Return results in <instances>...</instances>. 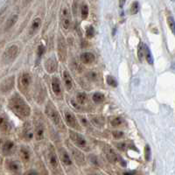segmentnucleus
I'll return each instance as SVG.
<instances>
[{"label":"nucleus","instance_id":"45","mask_svg":"<svg viewBox=\"0 0 175 175\" xmlns=\"http://www.w3.org/2000/svg\"><path fill=\"white\" fill-rule=\"evenodd\" d=\"M90 175H98V174H90Z\"/></svg>","mask_w":175,"mask_h":175},{"label":"nucleus","instance_id":"3","mask_svg":"<svg viewBox=\"0 0 175 175\" xmlns=\"http://www.w3.org/2000/svg\"><path fill=\"white\" fill-rule=\"evenodd\" d=\"M69 137H70L71 141L73 142L75 146L78 147V149H81L85 152H89L90 150L86 138L80 133L74 130H69Z\"/></svg>","mask_w":175,"mask_h":175},{"label":"nucleus","instance_id":"20","mask_svg":"<svg viewBox=\"0 0 175 175\" xmlns=\"http://www.w3.org/2000/svg\"><path fill=\"white\" fill-rule=\"evenodd\" d=\"M19 156L24 162H29L31 158V152L28 147L22 145L19 148Z\"/></svg>","mask_w":175,"mask_h":175},{"label":"nucleus","instance_id":"9","mask_svg":"<svg viewBox=\"0 0 175 175\" xmlns=\"http://www.w3.org/2000/svg\"><path fill=\"white\" fill-rule=\"evenodd\" d=\"M64 117H65L66 123H67V124L71 129H74V130H81V126H80L77 119L75 117V116L70 110L66 109L64 111Z\"/></svg>","mask_w":175,"mask_h":175},{"label":"nucleus","instance_id":"19","mask_svg":"<svg viewBox=\"0 0 175 175\" xmlns=\"http://www.w3.org/2000/svg\"><path fill=\"white\" fill-rule=\"evenodd\" d=\"M41 26V18H35L31 24V26L29 28L28 34L32 37L34 34H37Z\"/></svg>","mask_w":175,"mask_h":175},{"label":"nucleus","instance_id":"31","mask_svg":"<svg viewBox=\"0 0 175 175\" xmlns=\"http://www.w3.org/2000/svg\"><path fill=\"white\" fill-rule=\"evenodd\" d=\"M88 96L85 93H78L76 95V101L79 104H84L85 102H87Z\"/></svg>","mask_w":175,"mask_h":175},{"label":"nucleus","instance_id":"21","mask_svg":"<svg viewBox=\"0 0 175 175\" xmlns=\"http://www.w3.org/2000/svg\"><path fill=\"white\" fill-rule=\"evenodd\" d=\"M52 89L54 93L56 96H61L62 93V86H61V82L60 79L57 76H54L52 79Z\"/></svg>","mask_w":175,"mask_h":175},{"label":"nucleus","instance_id":"1","mask_svg":"<svg viewBox=\"0 0 175 175\" xmlns=\"http://www.w3.org/2000/svg\"><path fill=\"white\" fill-rule=\"evenodd\" d=\"M8 108L20 119H26L31 115V108L18 93H14L8 100Z\"/></svg>","mask_w":175,"mask_h":175},{"label":"nucleus","instance_id":"25","mask_svg":"<svg viewBox=\"0 0 175 175\" xmlns=\"http://www.w3.org/2000/svg\"><path fill=\"white\" fill-rule=\"evenodd\" d=\"M63 80H64V83H65L67 89L71 90L73 89V80H72L70 74L68 73L67 70H65L63 72Z\"/></svg>","mask_w":175,"mask_h":175},{"label":"nucleus","instance_id":"14","mask_svg":"<svg viewBox=\"0 0 175 175\" xmlns=\"http://www.w3.org/2000/svg\"><path fill=\"white\" fill-rule=\"evenodd\" d=\"M34 137L38 141H41L45 137V126L44 124L38 120L34 124Z\"/></svg>","mask_w":175,"mask_h":175},{"label":"nucleus","instance_id":"12","mask_svg":"<svg viewBox=\"0 0 175 175\" xmlns=\"http://www.w3.org/2000/svg\"><path fill=\"white\" fill-rule=\"evenodd\" d=\"M47 158L49 165L54 170H58L59 168V159L57 157V154L55 153V150L52 145L48 147V152H47Z\"/></svg>","mask_w":175,"mask_h":175},{"label":"nucleus","instance_id":"5","mask_svg":"<svg viewBox=\"0 0 175 175\" xmlns=\"http://www.w3.org/2000/svg\"><path fill=\"white\" fill-rule=\"evenodd\" d=\"M0 152L3 156H11L16 152L15 143L8 138L0 140Z\"/></svg>","mask_w":175,"mask_h":175},{"label":"nucleus","instance_id":"23","mask_svg":"<svg viewBox=\"0 0 175 175\" xmlns=\"http://www.w3.org/2000/svg\"><path fill=\"white\" fill-rule=\"evenodd\" d=\"M59 154H60V158L62 160V162L66 165H70L72 164L71 158L69 157L68 153H67V151L63 148H60L59 149Z\"/></svg>","mask_w":175,"mask_h":175},{"label":"nucleus","instance_id":"37","mask_svg":"<svg viewBox=\"0 0 175 175\" xmlns=\"http://www.w3.org/2000/svg\"><path fill=\"white\" fill-rule=\"evenodd\" d=\"M151 155H152V152H151V148L150 146L146 145L145 147V158L146 161H149L150 158H151Z\"/></svg>","mask_w":175,"mask_h":175},{"label":"nucleus","instance_id":"44","mask_svg":"<svg viewBox=\"0 0 175 175\" xmlns=\"http://www.w3.org/2000/svg\"><path fill=\"white\" fill-rule=\"evenodd\" d=\"M1 163H2V161H1V158H0V165H1Z\"/></svg>","mask_w":175,"mask_h":175},{"label":"nucleus","instance_id":"28","mask_svg":"<svg viewBox=\"0 0 175 175\" xmlns=\"http://www.w3.org/2000/svg\"><path fill=\"white\" fill-rule=\"evenodd\" d=\"M81 16H82V19H87L89 17V6L86 3H82V7H81Z\"/></svg>","mask_w":175,"mask_h":175},{"label":"nucleus","instance_id":"8","mask_svg":"<svg viewBox=\"0 0 175 175\" xmlns=\"http://www.w3.org/2000/svg\"><path fill=\"white\" fill-rule=\"evenodd\" d=\"M61 20H62V25L63 28L65 30H68L71 25V13L67 6H63L61 10Z\"/></svg>","mask_w":175,"mask_h":175},{"label":"nucleus","instance_id":"36","mask_svg":"<svg viewBox=\"0 0 175 175\" xmlns=\"http://www.w3.org/2000/svg\"><path fill=\"white\" fill-rule=\"evenodd\" d=\"M138 11H139V4H138V2L132 3L131 7H130V13L131 14H136V13H137Z\"/></svg>","mask_w":175,"mask_h":175},{"label":"nucleus","instance_id":"35","mask_svg":"<svg viewBox=\"0 0 175 175\" xmlns=\"http://www.w3.org/2000/svg\"><path fill=\"white\" fill-rule=\"evenodd\" d=\"M46 52V46L43 44H40L37 48V55L39 58H41Z\"/></svg>","mask_w":175,"mask_h":175},{"label":"nucleus","instance_id":"26","mask_svg":"<svg viewBox=\"0 0 175 175\" xmlns=\"http://www.w3.org/2000/svg\"><path fill=\"white\" fill-rule=\"evenodd\" d=\"M144 57H145L146 61L149 64H153V57L150 48L146 45H144Z\"/></svg>","mask_w":175,"mask_h":175},{"label":"nucleus","instance_id":"15","mask_svg":"<svg viewBox=\"0 0 175 175\" xmlns=\"http://www.w3.org/2000/svg\"><path fill=\"white\" fill-rule=\"evenodd\" d=\"M21 135L24 140L26 141H31L34 137V129L32 127L31 124L29 122L25 123L23 125L22 131H21Z\"/></svg>","mask_w":175,"mask_h":175},{"label":"nucleus","instance_id":"6","mask_svg":"<svg viewBox=\"0 0 175 175\" xmlns=\"http://www.w3.org/2000/svg\"><path fill=\"white\" fill-rule=\"evenodd\" d=\"M33 82L32 74L27 72H25L20 74L18 78V89L24 94H26L29 91L30 86Z\"/></svg>","mask_w":175,"mask_h":175},{"label":"nucleus","instance_id":"17","mask_svg":"<svg viewBox=\"0 0 175 175\" xmlns=\"http://www.w3.org/2000/svg\"><path fill=\"white\" fill-rule=\"evenodd\" d=\"M69 149L71 151V153H72V156L74 157V158L75 159V161L78 163L79 165H83L84 164V156L82 152H80L79 149L74 147L73 145H69Z\"/></svg>","mask_w":175,"mask_h":175},{"label":"nucleus","instance_id":"40","mask_svg":"<svg viewBox=\"0 0 175 175\" xmlns=\"http://www.w3.org/2000/svg\"><path fill=\"white\" fill-rule=\"evenodd\" d=\"M117 148H118L119 150L124 151V150H125V147H126V145H125V144H124V143H119V144L117 145Z\"/></svg>","mask_w":175,"mask_h":175},{"label":"nucleus","instance_id":"38","mask_svg":"<svg viewBox=\"0 0 175 175\" xmlns=\"http://www.w3.org/2000/svg\"><path fill=\"white\" fill-rule=\"evenodd\" d=\"M167 24L169 26V28L171 29V31L174 34V18L173 17H168L167 18Z\"/></svg>","mask_w":175,"mask_h":175},{"label":"nucleus","instance_id":"13","mask_svg":"<svg viewBox=\"0 0 175 175\" xmlns=\"http://www.w3.org/2000/svg\"><path fill=\"white\" fill-rule=\"evenodd\" d=\"M102 150H103V153L105 154V156L107 157L108 160L109 162H111V163H117V161H119V159L121 158L119 157L118 154L116 153L109 145H104L102 146Z\"/></svg>","mask_w":175,"mask_h":175},{"label":"nucleus","instance_id":"43","mask_svg":"<svg viewBox=\"0 0 175 175\" xmlns=\"http://www.w3.org/2000/svg\"><path fill=\"white\" fill-rule=\"evenodd\" d=\"M1 111H2V104L0 103V113H1Z\"/></svg>","mask_w":175,"mask_h":175},{"label":"nucleus","instance_id":"2","mask_svg":"<svg viewBox=\"0 0 175 175\" xmlns=\"http://www.w3.org/2000/svg\"><path fill=\"white\" fill-rule=\"evenodd\" d=\"M45 112L46 115L47 116V117L51 120L52 123L54 124L59 130H66L65 124H64V122L62 120L61 115L59 113V111L57 110V109L54 106V104L51 101H49V102H47V104L46 105Z\"/></svg>","mask_w":175,"mask_h":175},{"label":"nucleus","instance_id":"7","mask_svg":"<svg viewBox=\"0 0 175 175\" xmlns=\"http://www.w3.org/2000/svg\"><path fill=\"white\" fill-rule=\"evenodd\" d=\"M15 85V76L11 75L1 82L0 83V95H5L9 93L14 88Z\"/></svg>","mask_w":175,"mask_h":175},{"label":"nucleus","instance_id":"30","mask_svg":"<svg viewBox=\"0 0 175 175\" xmlns=\"http://www.w3.org/2000/svg\"><path fill=\"white\" fill-rule=\"evenodd\" d=\"M86 76L91 82H96L98 80V78H99L98 73L96 71H95V70H89V72H87Z\"/></svg>","mask_w":175,"mask_h":175},{"label":"nucleus","instance_id":"10","mask_svg":"<svg viewBox=\"0 0 175 175\" xmlns=\"http://www.w3.org/2000/svg\"><path fill=\"white\" fill-rule=\"evenodd\" d=\"M12 130V125L11 121L9 120V117L6 114L0 115V131L3 134H10Z\"/></svg>","mask_w":175,"mask_h":175},{"label":"nucleus","instance_id":"39","mask_svg":"<svg viewBox=\"0 0 175 175\" xmlns=\"http://www.w3.org/2000/svg\"><path fill=\"white\" fill-rule=\"evenodd\" d=\"M112 135L115 138L117 139H120L124 137V132L123 131H119V130H115L112 132Z\"/></svg>","mask_w":175,"mask_h":175},{"label":"nucleus","instance_id":"24","mask_svg":"<svg viewBox=\"0 0 175 175\" xmlns=\"http://www.w3.org/2000/svg\"><path fill=\"white\" fill-rule=\"evenodd\" d=\"M18 20V15H17V14L11 15V17L6 20V25H5V32H7V31L11 30L16 25Z\"/></svg>","mask_w":175,"mask_h":175},{"label":"nucleus","instance_id":"27","mask_svg":"<svg viewBox=\"0 0 175 175\" xmlns=\"http://www.w3.org/2000/svg\"><path fill=\"white\" fill-rule=\"evenodd\" d=\"M110 124H111L112 127H121L125 124V121L123 117H115V118L112 119Z\"/></svg>","mask_w":175,"mask_h":175},{"label":"nucleus","instance_id":"34","mask_svg":"<svg viewBox=\"0 0 175 175\" xmlns=\"http://www.w3.org/2000/svg\"><path fill=\"white\" fill-rule=\"evenodd\" d=\"M95 35V28L92 26H89L86 28V36L88 39H92Z\"/></svg>","mask_w":175,"mask_h":175},{"label":"nucleus","instance_id":"11","mask_svg":"<svg viewBox=\"0 0 175 175\" xmlns=\"http://www.w3.org/2000/svg\"><path fill=\"white\" fill-rule=\"evenodd\" d=\"M58 55L61 62H65L67 58V45L66 40L62 34L58 38Z\"/></svg>","mask_w":175,"mask_h":175},{"label":"nucleus","instance_id":"42","mask_svg":"<svg viewBox=\"0 0 175 175\" xmlns=\"http://www.w3.org/2000/svg\"><path fill=\"white\" fill-rule=\"evenodd\" d=\"M136 174V172H125L124 173V175H135Z\"/></svg>","mask_w":175,"mask_h":175},{"label":"nucleus","instance_id":"4","mask_svg":"<svg viewBox=\"0 0 175 175\" xmlns=\"http://www.w3.org/2000/svg\"><path fill=\"white\" fill-rule=\"evenodd\" d=\"M18 50L19 48L17 45H11L8 46L2 54V57H1L2 62L4 64H9L13 62L17 57Z\"/></svg>","mask_w":175,"mask_h":175},{"label":"nucleus","instance_id":"22","mask_svg":"<svg viewBox=\"0 0 175 175\" xmlns=\"http://www.w3.org/2000/svg\"><path fill=\"white\" fill-rule=\"evenodd\" d=\"M95 59H96L95 55L90 52H85V53L81 54V61L82 63L87 64V65L92 64L95 62Z\"/></svg>","mask_w":175,"mask_h":175},{"label":"nucleus","instance_id":"16","mask_svg":"<svg viewBox=\"0 0 175 175\" xmlns=\"http://www.w3.org/2000/svg\"><path fill=\"white\" fill-rule=\"evenodd\" d=\"M6 166L7 170H9L12 173L17 174L21 170V165L20 163L18 160L14 159H7L6 161Z\"/></svg>","mask_w":175,"mask_h":175},{"label":"nucleus","instance_id":"41","mask_svg":"<svg viewBox=\"0 0 175 175\" xmlns=\"http://www.w3.org/2000/svg\"><path fill=\"white\" fill-rule=\"evenodd\" d=\"M26 175H39L38 174V173L36 172V171H34V170H32V171H30Z\"/></svg>","mask_w":175,"mask_h":175},{"label":"nucleus","instance_id":"29","mask_svg":"<svg viewBox=\"0 0 175 175\" xmlns=\"http://www.w3.org/2000/svg\"><path fill=\"white\" fill-rule=\"evenodd\" d=\"M92 99L96 103H102L105 100V96L101 92H96L92 96Z\"/></svg>","mask_w":175,"mask_h":175},{"label":"nucleus","instance_id":"32","mask_svg":"<svg viewBox=\"0 0 175 175\" xmlns=\"http://www.w3.org/2000/svg\"><path fill=\"white\" fill-rule=\"evenodd\" d=\"M144 45L145 44L140 42L137 47V57L140 62H143V59H144Z\"/></svg>","mask_w":175,"mask_h":175},{"label":"nucleus","instance_id":"18","mask_svg":"<svg viewBox=\"0 0 175 175\" xmlns=\"http://www.w3.org/2000/svg\"><path fill=\"white\" fill-rule=\"evenodd\" d=\"M57 68H58V64H57L55 58H48L45 62V68L47 73L52 74L55 72Z\"/></svg>","mask_w":175,"mask_h":175},{"label":"nucleus","instance_id":"33","mask_svg":"<svg viewBox=\"0 0 175 175\" xmlns=\"http://www.w3.org/2000/svg\"><path fill=\"white\" fill-rule=\"evenodd\" d=\"M106 81H107V83L110 87H113V88H116V87H117V80L114 78L113 76H111V75H108L107 77H106Z\"/></svg>","mask_w":175,"mask_h":175}]
</instances>
